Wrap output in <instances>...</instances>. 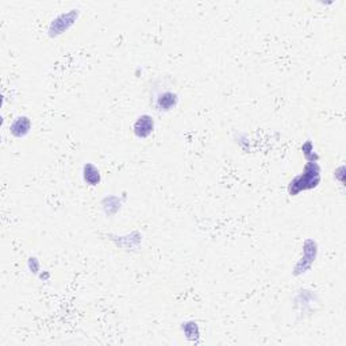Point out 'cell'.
Listing matches in <instances>:
<instances>
[{
  "label": "cell",
  "instance_id": "cell-1",
  "mask_svg": "<svg viewBox=\"0 0 346 346\" xmlns=\"http://www.w3.org/2000/svg\"><path fill=\"white\" fill-rule=\"evenodd\" d=\"M134 130H135V134L138 135V137H148L151 131H153V121H151V118L150 116H141L138 121H137V123H135V126H134Z\"/></svg>",
  "mask_w": 346,
  "mask_h": 346
},
{
  "label": "cell",
  "instance_id": "cell-2",
  "mask_svg": "<svg viewBox=\"0 0 346 346\" xmlns=\"http://www.w3.org/2000/svg\"><path fill=\"white\" fill-rule=\"evenodd\" d=\"M177 103V96L172 92H164L158 98L157 102V107L158 110H171Z\"/></svg>",
  "mask_w": 346,
  "mask_h": 346
}]
</instances>
